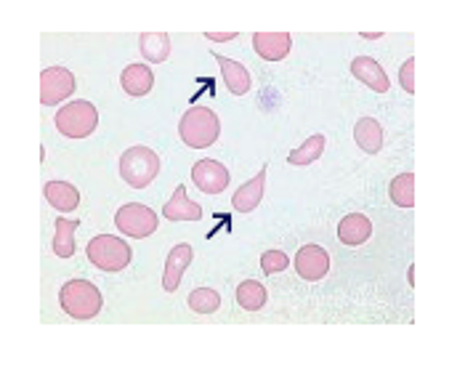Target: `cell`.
Returning <instances> with one entry per match:
<instances>
[{
	"mask_svg": "<svg viewBox=\"0 0 473 367\" xmlns=\"http://www.w3.org/2000/svg\"><path fill=\"white\" fill-rule=\"evenodd\" d=\"M237 304L245 309V312H261L269 301V293L266 288L258 283V280H245L237 285V293H234Z\"/></svg>",
	"mask_w": 473,
	"mask_h": 367,
	"instance_id": "obj_21",
	"label": "cell"
},
{
	"mask_svg": "<svg viewBox=\"0 0 473 367\" xmlns=\"http://www.w3.org/2000/svg\"><path fill=\"white\" fill-rule=\"evenodd\" d=\"M192 259H194V251H192L189 243H178V245L168 253L165 269H162V291H165V293H176V291H178V285H181V280H184V275H186Z\"/></svg>",
	"mask_w": 473,
	"mask_h": 367,
	"instance_id": "obj_10",
	"label": "cell"
},
{
	"mask_svg": "<svg viewBox=\"0 0 473 367\" xmlns=\"http://www.w3.org/2000/svg\"><path fill=\"white\" fill-rule=\"evenodd\" d=\"M186 304L194 315H216L221 309V296L213 288H197L189 293Z\"/></svg>",
	"mask_w": 473,
	"mask_h": 367,
	"instance_id": "obj_25",
	"label": "cell"
},
{
	"mask_svg": "<svg viewBox=\"0 0 473 367\" xmlns=\"http://www.w3.org/2000/svg\"><path fill=\"white\" fill-rule=\"evenodd\" d=\"M221 136V120L210 107H189L178 120V139L189 149H208Z\"/></svg>",
	"mask_w": 473,
	"mask_h": 367,
	"instance_id": "obj_1",
	"label": "cell"
},
{
	"mask_svg": "<svg viewBox=\"0 0 473 367\" xmlns=\"http://www.w3.org/2000/svg\"><path fill=\"white\" fill-rule=\"evenodd\" d=\"M120 85L128 96L141 99L154 88V72L146 64H128L120 75Z\"/></svg>",
	"mask_w": 473,
	"mask_h": 367,
	"instance_id": "obj_16",
	"label": "cell"
},
{
	"mask_svg": "<svg viewBox=\"0 0 473 367\" xmlns=\"http://www.w3.org/2000/svg\"><path fill=\"white\" fill-rule=\"evenodd\" d=\"M88 261L101 272H122L133 261V251L125 240L114 235H96L85 248Z\"/></svg>",
	"mask_w": 473,
	"mask_h": 367,
	"instance_id": "obj_5",
	"label": "cell"
},
{
	"mask_svg": "<svg viewBox=\"0 0 473 367\" xmlns=\"http://www.w3.org/2000/svg\"><path fill=\"white\" fill-rule=\"evenodd\" d=\"M56 232H53V253L59 259H72L75 256V232H77V221H69L64 216L56 219Z\"/></svg>",
	"mask_w": 473,
	"mask_h": 367,
	"instance_id": "obj_22",
	"label": "cell"
},
{
	"mask_svg": "<svg viewBox=\"0 0 473 367\" xmlns=\"http://www.w3.org/2000/svg\"><path fill=\"white\" fill-rule=\"evenodd\" d=\"M293 48V37L288 32H256L253 35V51L264 61H282Z\"/></svg>",
	"mask_w": 473,
	"mask_h": 367,
	"instance_id": "obj_12",
	"label": "cell"
},
{
	"mask_svg": "<svg viewBox=\"0 0 473 367\" xmlns=\"http://www.w3.org/2000/svg\"><path fill=\"white\" fill-rule=\"evenodd\" d=\"M296 272L306 283H317L330 272V256L322 245H304L296 256Z\"/></svg>",
	"mask_w": 473,
	"mask_h": 367,
	"instance_id": "obj_9",
	"label": "cell"
},
{
	"mask_svg": "<svg viewBox=\"0 0 473 367\" xmlns=\"http://www.w3.org/2000/svg\"><path fill=\"white\" fill-rule=\"evenodd\" d=\"M264 189H266V163H264V168H261L250 181H245V184L232 195V208H234L237 213H253V211L261 205V200H264Z\"/></svg>",
	"mask_w": 473,
	"mask_h": 367,
	"instance_id": "obj_13",
	"label": "cell"
},
{
	"mask_svg": "<svg viewBox=\"0 0 473 367\" xmlns=\"http://www.w3.org/2000/svg\"><path fill=\"white\" fill-rule=\"evenodd\" d=\"M399 83L407 93H415V59L410 56L399 69Z\"/></svg>",
	"mask_w": 473,
	"mask_h": 367,
	"instance_id": "obj_27",
	"label": "cell"
},
{
	"mask_svg": "<svg viewBox=\"0 0 473 367\" xmlns=\"http://www.w3.org/2000/svg\"><path fill=\"white\" fill-rule=\"evenodd\" d=\"M56 131L72 141H80V139H88L96 128H99V109L93 107V101H85V99H77V101H69L64 104L56 117Z\"/></svg>",
	"mask_w": 473,
	"mask_h": 367,
	"instance_id": "obj_4",
	"label": "cell"
},
{
	"mask_svg": "<svg viewBox=\"0 0 473 367\" xmlns=\"http://www.w3.org/2000/svg\"><path fill=\"white\" fill-rule=\"evenodd\" d=\"M389 197L394 205L399 208H413L415 205V176L407 171V173H399L391 187H389Z\"/></svg>",
	"mask_w": 473,
	"mask_h": 367,
	"instance_id": "obj_24",
	"label": "cell"
},
{
	"mask_svg": "<svg viewBox=\"0 0 473 367\" xmlns=\"http://www.w3.org/2000/svg\"><path fill=\"white\" fill-rule=\"evenodd\" d=\"M205 37H208V40H221V43H229V40H234V37H237V32H205Z\"/></svg>",
	"mask_w": 473,
	"mask_h": 367,
	"instance_id": "obj_28",
	"label": "cell"
},
{
	"mask_svg": "<svg viewBox=\"0 0 473 367\" xmlns=\"http://www.w3.org/2000/svg\"><path fill=\"white\" fill-rule=\"evenodd\" d=\"M59 307L67 317L72 320H93L101 307H104V299H101V291L88 283V280H67L59 291Z\"/></svg>",
	"mask_w": 473,
	"mask_h": 367,
	"instance_id": "obj_2",
	"label": "cell"
},
{
	"mask_svg": "<svg viewBox=\"0 0 473 367\" xmlns=\"http://www.w3.org/2000/svg\"><path fill=\"white\" fill-rule=\"evenodd\" d=\"M288 267H290V259H288L285 251H266V253L261 256V269H264V275H280V272H285Z\"/></svg>",
	"mask_w": 473,
	"mask_h": 367,
	"instance_id": "obj_26",
	"label": "cell"
},
{
	"mask_svg": "<svg viewBox=\"0 0 473 367\" xmlns=\"http://www.w3.org/2000/svg\"><path fill=\"white\" fill-rule=\"evenodd\" d=\"M362 37H367V40H375V37H381V32H362Z\"/></svg>",
	"mask_w": 473,
	"mask_h": 367,
	"instance_id": "obj_29",
	"label": "cell"
},
{
	"mask_svg": "<svg viewBox=\"0 0 473 367\" xmlns=\"http://www.w3.org/2000/svg\"><path fill=\"white\" fill-rule=\"evenodd\" d=\"M373 237V221L365 213H349L338 224V240L349 248H359Z\"/></svg>",
	"mask_w": 473,
	"mask_h": 367,
	"instance_id": "obj_14",
	"label": "cell"
},
{
	"mask_svg": "<svg viewBox=\"0 0 473 367\" xmlns=\"http://www.w3.org/2000/svg\"><path fill=\"white\" fill-rule=\"evenodd\" d=\"M160 155L144 144L130 147L120 155V176L130 189H146L160 176Z\"/></svg>",
	"mask_w": 473,
	"mask_h": 367,
	"instance_id": "obj_3",
	"label": "cell"
},
{
	"mask_svg": "<svg viewBox=\"0 0 473 367\" xmlns=\"http://www.w3.org/2000/svg\"><path fill=\"white\" fill-rule=\"evenodd\" d=\"M325 136L322 133H314V136H309L301 147H296L290 155H288V163L290 165H311V163H317L319 157H322V152H325Z\"/></svg>",
	"mask_w": 473,
	"mask_h": 367,
	"instance_id": "obj_23",
	"label": "cell"
},
{
	"mask_svg": "<svg viewBox=\"0 0 473 367\" xmlns=\"http://www.w3.org/2000/svg\"><path fill=\"white\" fill-rule=\"evenodd\" d=\"M216 61H218V67H221V77H224L229 93L245 96V93L250 91V85H253L250 72H248L240 61H232V59H226V56H216Z\"/></svg>",
	"mask_w": 473,
	"mask_h": 367,
	"instance_id": "obj_18",
	"label": "cell"
},
{
	"mask_svg": "<svg viewBox=\"0 0 473 367\" xmlns=\"http://www.w3.org/2000/svg\"><path fill=\"white\" fill-rule=\"evenodd\" d=\"M351 75L359 83H365L370 91H375V93H386L391 88V80H389L386 69L373 56H354L351 59Z\"/></svg>",
	"mask_w": 473,
	"mask_h": 367,
	"instance_id": "obj_11",
	"label": "cell"
},
{
	"mask_svg": "<svg viewBox=\"0 0 473 367\" xmlns=\"http://www.w3.org/2000/svg\"><path fill=\"white\" fill-rule=\"evenodd\" d=\"M232 181V173L224 163L208 157L192 165V184L202 192V195H221Z\"/></svg>",
	"mask_w": 473,
	"mask_h": 367,
	"instance_id": "obj_8",
	"label": "cell"
},
{
	"mask_svg": "<svg viewBox=\"0 0 473 367\" xmlns=\"http://www.w3.org/2000/svg\"><path fill=\"white\" fill-rule=\"evenodd\" d=\"M43 195H45L48 205L61 211V213L64 211H75L80 205V192L69 181H45L43 184Z\"/></svg>",
	"mask_w": 473,
	"mask_h": 367,
	"instance_id": "obj_17",
	"label": "cell"
},
{
	"mask_svg": "<svg viewBox=\"0 0 473 367\" xmlns=\"http://www.w3.org/2000/svg\"><path fill=\"white\" fill-rule=\"evenodd\" d=\"M162 216L168 221H200L202 219V208L197 203H192L189 195H186V187L178 184L173 197L162 205Z\"/></svg>",
	"mask_w": 473,
	"mask_h": 367,
	"instance_id": "obj_15",
	"label": "cell"
},
{
	"mask_svg": "<svg viewBox=\"0 0 473 367\" xmlns=\"http://www.w3.org/2000/svg\"><path fill=\"white\" fill-rule=\"evenodd\" d=\"M114 227L125 235V237H136V240H144L149 235L157 232L160 221H157V213L141 203H125L117 208L114 213Z\"/></svg>",
	"mask_w": 473,
	"mask_h": 367,
	"instance_id": "obj_6",
	"label": "cell"
},
{
	"mask_svg": "<svg viewBox=\"0 0 473 367\" xmlns=\"http://www.w3.org/2000/svg\"><path fill=\"white\" fill-rule=\"evenodd\" d=\"M75 88H77V80L67 67H45L40 72V104L45 107L69 99Z\"/></svg>",
	"mask_w": 473,
	"mask_h": 367,
	"instance_id": "obj_7",
	"label": "cell"
},
{
	"mask_svg": "<svg viewBox=\"0 0 473 367\" xmlns=\"http://www.w3.org/2000/svg\"><path fill=\"white\" fill-rule=\"evenodd\" d=\"M138 51L146 61L162 64L170 56V37L165 32H144L138 37Z\"/></svg>",
	"mask_w": 473,
	"mask_h": 367,
	"instance_id": "obj_20",
	"label": "cell"
},
{
	"mask_svg": "<svg viewBox=\"0 0 473 367\" xmlns=\"http://www.w3.org/2000/svg\"><path fill=\"white\" fill-rule=\"evenodd\" d=\"M354 141L359 144L362 152L367 155H378L383 147V128L375 117H362L354 125Z\"/></svg>",
	"mask_w": 473,
	"mask_h": 367,
	"instance_id": "obj_19",
	"label": "cell"
}]
</instances>
